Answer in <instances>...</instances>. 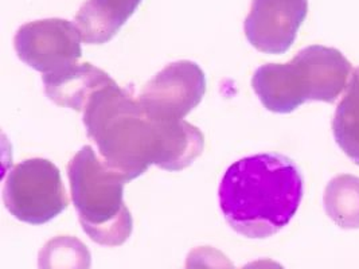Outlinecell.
I'll return each instance as SVG.
<instances>
[{"label": "cell", "mask_w": 359, "mask_h": 269, "mask_svg": "<svg viewBox=\"0 0 359 269\" xmlns=\"http://www.w3.org/2000/svg\"><path fill=\"white\" fill-rule=\"evenodd\" d=\"M186 267L187 269H236L224 253L212 247L194 248L187 256Z\"/></svg>", "instance_id": "5bb4252c"}, {"label": "cell", "mask_w": 359, "mask_h": 269, "mask_svg": "<svg viewBox=\"0 0 359 269\" xmlns=\"http://www.w3.org/2000/svg\"><path fill=\"white\" fill-rule=\"evenodd\" d=\"M70 193L82 229L95 242L105 247L123 245L132 233L131 212L124 203L128 181L85 146L67 166Z\"/></svg>", "instance_id": "277c9868"}, {"label": "cell", "mask_w": 359, "mask_h": 269, "mask_svg": "<svg viewBox=\"0 0 359 269\" xmlns=\"http://www.w3.org/2000/svg\"><path fill=\"white\" fill-rule=\"evenodd\" d=\"M3 200L15 219L30 225H43L69 206L60 170L42 158L27 159L10 171Z\"/></svg>", "instance_id": "5b68a950"}, {"label": "cell", "mask_w": 359, "mask_h": 269, "mask_svg": "<svg viewBox=\"0 0 359 269\" xmlns=\"http://www.w3.org/2000/svg\"><path fill=\"white\" fill-rule=\"evenodd\" d=\"M353 67L342 53L312 45L294 55L288 64H266L259 67L252 86L262 105L273 113H291L306 101L337 100Z\"/></svg>", "instance_id": "3957f363"}, {"label": "cell", "mask_w": 359, "mask_h": 269, "mask_svg": "<svg viewBox=\"0 0 359 269\" xmlns=\"http://www.w3.org/2000/svg\"><path fill=\"white\" fill-rule=\"evenodd\" d=\"M92 256L88 247L72 235L51 238L38 256L39 269H90Z\"/></svg>", "instance_id": "4fadbf2b"}, {"label": "cell", "mask_w": 359, "mask_h": 269, "mask_svg": "<svg viewBox=\"0 0 359 269\" xmlns=\"http://www.w3.org/2000/svg\"><path fill=\"white\" fill-rule=\"evenodd\" d=\"M241 269H285L280 263L271 260V258H262V260H257L253 263L246 264Z\"/></svg>", "instance_id": "9a60e30c"}, {"label": "cell", "mask_w": 359, "mask_h": 269, "mask_svg": "<svg viewBox=\"0 0 359 269\" xmlns=\"http://www.w3.org/2000/svg\"><path fill=\"white\" fill-rule=\"evenodd\" d=\"M42 81L50 100L77 112L85 109L96 92L114 83L104 70L92 64H76L55 73L43 74Z\"/></svg>", "instance_id": "9c48e42d"}, {"label": "cell", "mask_w": 359, "mask_h": 269, "mask_svg": "<svg viewBox=\"0 0 359 269\" xmlns=\"http://www.w3.org/2000/svg\"><path fill=\"white\" fill-rule=\"evenodd\" d=\"M332 132L341 150L359 165V67L354 70L347 92L337 108Z\"/></svg>", "instance_id": "7c38bea8"}, {"label": "cell", "mask_w": 359, "mask_h": 269, "mask_svg": "<svg viewBox=\"0 0 359 269\" xmlns=\"http://www.w3.org/2000/svg\"><path fill=\"white\" fill-rule=\"evenodd\" d=\"M323 206L327 216L343 229L359 228V178L342 174L326 186Z\"/></svg>", "instance_id": "8fae6325"}, {"label": "cell", "mask_w": 359, "mask_h": 269, "mask_svg": "<svg viewBox=\"0 0 359 269\" xmlns=\"http://www.w3.org/2000/svg\"><path fill=\"white\" fill-rule=\"evenodd\" d=\"M309 13V0H253L244 23L246 39L257 50L284 54L294 45Z\"/></svg>", "instance_id": "ba28073f"}, {"label": "cell", "mask_w": 359, "mask_h": 269, "mask_svg": "<svg viewBox=\"0 0 359 269\" xmlns=\"http://www.w3.org/2000/svg\"><path fill=\"white\" fill-rule=\"evenodd\" d=\"M143 0H86L76 15L82 41L89 45L109 42L133 15Z\"/></svg>", "instance_id": "30bf717a"}, {"label": "cell", "mask_w": 359, "mask_h": 269, "mask_svg": "<svg viewBox=\"0 0 359 269\" xmlns=\"http://www.w3.org/2000/svg\"><path fill=\"white\" fill-rule=\"evenodd\" d=\"M81 41L76 23L50 18L23 25L14 46L25 64L49 74L77 64L82 57Z\"/></svg>", "instance_id": "8992f818"}, {"label": "cell", "mask_w": 359, "mask_h": 269, "mask_svg": "<svg viewBox=\"0 0 359 269\" xmlns=\"http://www.w3.org/2000/svg\"><path fill=\"white\" fill-rule=\"evenodd\" d=\"M83 124L105 166L128 182L151 165L167 171L189 167L205 147L201 130L184 120L159 121L148 116L139 100L116 83L89 99Z\"/></svg>", "instance_id": "6da1fadb"}, {"label": "cell", "mask_w": 359, "mask_h": 269, "mask_svg": "<svg viewBox=\"0 0 359 269\" xmlns=\"http://www.w3.org/2000/svg\"><path fill=\"white\" fill-rule=\"evenodd\" d=\"M206 93V76L191 61L170 64L148 81L139 96L143 109L159 121H180Z\"/></svg>", "instance_id": "52a82bcc"}, {"label": "cell", "mask_w": 359, "mask_h": 269, "mask_svg": "<svg viewBox=\"0 0 359 269\" xmlns=\"http://www.w3.org/2000/svg\"><path fill=\"white\" fill-rule=\"evenodd\" d=\"M218 197L234 232L248 238H268L294 219L303 198V177L294 160L284 155H253L226 170Z\"/></svg>", "instance_id": "7a4b0ae2"}]
</instances>
